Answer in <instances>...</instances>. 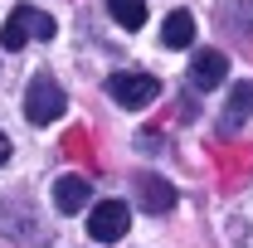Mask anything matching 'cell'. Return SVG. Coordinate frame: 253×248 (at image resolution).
Instances as JSON below:
<instances>
[{"label":"cell","mask_w":253,"mask_h":248,"mask_svg":"<svg viewBox=\"0 0 253 248\" xmlns=\"http://www.w3.org/2000/svg\"><path fill=\"white\" fill-rule=\"evenodd\" d=\"M190 39H195V15L190 10H170L166 25H161V44L166 49H190Z\"/></svg>","instance_id":"8"},{"label":"cell","mask_w":253,"mask_h":248,"mask_svg":"<svg viewBox=\"0 0 253 248\" xmlns=\"http://www.w3.org/2000/svg\"><path fill=\"white\" fill-rule=\"evenodd\" d=\"M126 224H131V209H126L122 200H97L93 209H88V234H93L97 244H117L126 234Z\"/></svg>","instance_id":"4"},{"label":"cell","mask_w":253,"mask_h":248,"mask_svg":"<svg viewBox=\"0 0 253 248\" xmlns=\"http://www.w3.org/2000/svg\"><path fill=\"white\" fill-rule=\"evenodd\" d=\"M63 107H68V97H63V88L49 78V73H39L30 83V93H25V117H30L34 126H49L63 117Z\"/></svg>","instance_id":"2"},{"label":"cell","mask_w":253,"mask_h":248,"mask_svg":"<svg viewBox=\"0 0 253 248\" xmlns=\"http://www.w3.org/2000/svg\"><path fill=\"white\" fill-rule=\"evenodd\" d=\"M5 156H10V141H5V131H0V165H5Z\"/></svg>","instance_id":"11"},{"label":"cell","mask_w":253,"mask_h":248,"mask_svg":"<svg viewBox=\"0 0 253 248\" xmlns=\"http://www.w3.org/2000/svg\"><path fill=\"white\" fill-rule=\"evenodd\" d=\"M88 180L83 175H63L59 185H54V205H59V214H83L88 209Z\"/></svg>","instance_id":"7"},{"label":"cell","mask_w":253,"mask_h":248,"mask_svg":"<svg viewBox=\"0 0 253 248\" xmlns=\"http://www.w3.org/2000/svg\"><path fill=\"white\" fill-rule=\"evenodd\" d=\"M54 15H44V10H34V5H15L10 10V20H5V30H0V49L5 54H20L30 39H54Z\"/></svg>","instance_id":"1"},{"label":"cell","mask_w":253,"mask_h":248,"mask_svg":"<svg viewBox=\"0 0 253 248\" xmlns=\"http://www.w3.org/2000/svg\"><path fill=\"white\" fill-rule=\"evenodd\" d=\"M107 93H112L117 107H146V102L161 97V78H151V73H112Z\"/></svg>","instance_id":"3"},{"label":"cell","mask_w":253,"mask_h":248,"mask_svg":"<svg viewBox=\"0 0 253 248\" xmlns=\"http://www.w3.org/2000/svg\"><path fill=\"white\" fill-rule=\"evenodd\" d=\"M136 205L146 214H170L175 209V185L161 175H136Z\"/></svg>","instance_id":"5"},{"label":"cell","mask_w":253,"mask_h":248,"mask_svg":"<svg viewBox=\"0 0 253 248\" xmlns=\"http://www.w3.org/2000/svg\"><path fill=\"white\" fill-rule=\"evenodd\" d=\"M224 73H229V59H224L219 49H200L195 59H190V83L200 88V93H210V88H219Z\"/></svg>","instance_id":"6"},{"label":"cell","mask_w":253,"mask_h":248,"mask_svg":"<svg viewBox=\"0 0 253 248\" xmlns=\"http://www.w3.org/2000/svg\"><path fill=\"white\" fill-rule=\"evenodd\" d=\"M253 117V83H239L234 93H229V107H224V126L234 131V126H244Z\"/></svg>","instance_id":"9"},{"label":"cell","mask_w":253,"mask_h":248,"mask_svg":"<svg viewBox=\"0 0 253 248\" xmlns=\"http://www.w3.org/2000/svg\"><path fill=\"white\" fill-rule=\"evenodd\" d=\"M107 10H112V20L122 30H141L146 25V0H107Z\"/></svg>","instance_id":"10"}]
</instances>
